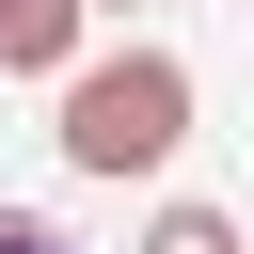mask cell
Here are the masks:
<instances>
[{"label": "cell", "instance_id": "3", "mask_svg": "<svg viewBox=\"0 0 254 254\" xmlns=\"http://www.w3.org/2000/svg\"><path fill=\"white\" fill-rule=\"evenodd\" d=\"M0 254H79L64 222H32V206H0Z\"/></svg>", "mask_w": 254, "mask_h": 254}, {"label": "cell", "instance_id": "2", "mask_svg": "<svg viewBox=\"0 0 254 254\" xmlns=\"http://www.w3.org/2000/svg\"><path fill=\"white\" fill-rule=\"evenodd\" d=\"M143 254H238V222H222V206H159V222H143Z\"/></svg>", "mask_w": 254, "mask_h": 254}, {"label": "cell", "instance_id": "1", "mask_svg": "<svg viewBox=\"0 0 254 254\" xmlns=\"http://www.w3.org/2000/svg\"><path fill=\"white\" fill-rule=\"evenodd\" d=\"M64 175H95V190H127V175H159L175 143H190V64L175 48H95L79 79H64Z\"/></svg>", "mask_w": 254, "mask_h": 254}, {"label": "cell", "instance_id": "4", "mask_svg": "<svg viewBox=\"0 0 254 254\" xmlns=\"http://www.w3.org/2000/svg\"><path fill=\"white\" fill-rule=\"evenodd\" d=\"M95 16H127V0H95Z\"/></svg>", "mask_w": 254, "mask_h": 254}]
</instances>
